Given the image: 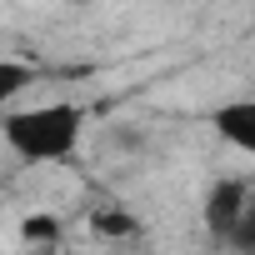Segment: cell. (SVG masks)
Here are the masks:
<instances>
[{
  "instance_id": "6da1fadb",
  "label": "cell",
  "mask_w": 255,
  "mask_h": 255,
  "mask_svg": "<svg viewBox=\"0 0 255 255\" xmlns=\"http://www.w3.org/2000/svg\"><path fill=\"white\" fill-rule=\"evenodd\" d=\"M0 140L25 165H65L85 145V105L75 100H35L0 115Z\"/></svg>"
},
{
  "instance_id": "7a4b0ae2",
  "label": "cell",
  "mask_w": 255,
  "mask_h": 255,
  "mask_svg": "<svg viewBox=\"0 0 255 255\" xmlns=\"http://www.w3.org/2000/svg\"><path fill=\"white\" fill-rule=\"evenodd\" d=\"M245 200H250L245 175H235V180H215V190H210V200H205V220H210L215 230H235V225L245 220Z\"/></svg>"
},
{
  "instance_id": "3957f363",
  "label": "cell",
  "mask_w": 255,
  "mask_h": 255,
  "mask_svg": "<svg viewBox=\"0 0 255 255\" xmlns=\"http://www.w3.org/2000/svg\"><path fill=\"white\" fill-rule=\"evenodd\" d=\"M215 135H220L230 150L250 155V150H255V105H250V100L215 105Z\"/></svg>"
},
{
  "instance_id": "277c9868",
  "label": "cell",
  "mask_w": 255,
  "mask_h": 255,
  "mask_svg": "<svg viewBox=\"0 0 255 255\" xmlns=\"http://www.w3.org/2000/svg\"><path fill=\"white\" fill-rule=\"evenodd\" d=\"M85 225H90L95 240H135V235H140V215H135L130 205H120V200L95 205V210L85 215Z\"/></svg>"
},
{
  "instance_id": "5b68a950",
  "label": "cell",
  "mask_w": 255,
  "mask_h": 255,
  "mask_svg": "<svg viewBox=\"0 0 255 255\" xmlns=\"http://www.w3.org/2000/svg\"><path fill=\"white\" fill-rule=\"evenodd\" d=\"M65 235V220L55 215V210H30L20 225H15V240L20 245H55Z\"/></svg>"
},
{
  "instance_id": "8992f818",
  "label": "cell",
  "mask_w": 255,
  "mask_h": 255,
  "mask_svg": "<svg viewBox=\"0 0 255 255\" xmlns=\"http://www.w3.org/2000/svg\"><path fill=\"white\" fill-rule=\"evenodd\" d=\"M30 85H35V70L25 60H0V115H5Z\"/></svg>"
}]
</instances>
